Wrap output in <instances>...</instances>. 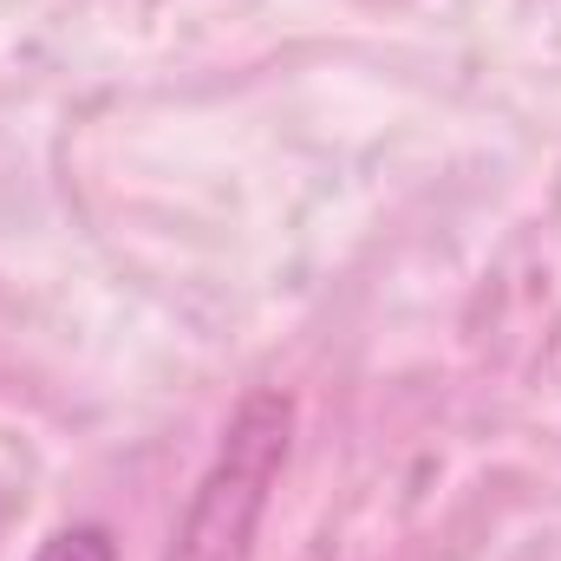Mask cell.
<instances>
[{
  "label": "cell",
  "mask_w": 561,
  "mask_h": 561,
  "mask_svg": "<svg viewBox=\"0 0 561 561\" xmlns=\"http://www.w3.org/2000/svg\"><path fill=\"white\" fill-rule=\"evenodd\" d=\"M33 561H118V549L99 523H72V529H53Z\"/></svg>",
  "instance_id": "7a4b0ae2"
},
{
  "label": "cell",
  "mask_w": 561,
  "mask_h": 561,
  "mask_svg": "<svg viewBox=\"0 0 561 561\" xmlns=\"http://www.w3.org/2000/svg\"><path fill=\"white\" fill-rule=\"evenodd\" d=\"M287 424H294V412L275 392H255L236 412V424L222 431L216 463L203 470V483L176 523L170 561H249L255 523H262L268 490L287 463Z\"/></svg>",
  "instance_id": "6da1fadb"
}]
</instances>
